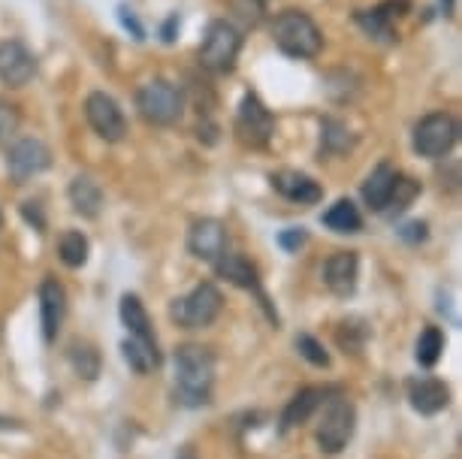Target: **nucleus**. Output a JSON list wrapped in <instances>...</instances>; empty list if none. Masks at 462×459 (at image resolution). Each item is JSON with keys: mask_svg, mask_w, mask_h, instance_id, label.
I'll return each mask as SVG.
<instances>
[{"mask_svg": "<svg viewBox=\"0 0 462 459\" xmlns=\"http://www.w3.org/2000/svg\"><path fill=\"white\" fill-rule=\"evenodd\" d=\"M215 384V357L203 344H181L176 351V393L179 399L197 409L206 405Z\"/></svg>", "mask_w": 462, "mask_h": 459, "instance_id": "nucleus-1", "label": "nucleus"}, {"mask_svg": "<svg viewBox=\"0 0 462 459\" xmlns=\"http://www.w3.org/2000/svg\"><path fill=\"white\" fill-rule=\"evenodd\" d=\"M273 37H275V46L282 49L287 58H296V60H311L324 49V33H320L315 19L300 10L278 13L273 24Z\"/></svg>", "mask_w": 462, "mask_h": 459, "instance_id": "nucleus-2", "label": "nucleus"}, {"mask_svg": "<svg viewBox=\"0 0 462 459\" xmlns=\"http://www.w3.org/2000/svg\"><path fill=\"white\" fill-rule=\"evenodd\" d=\"M136 109L148 124L170 127L185 112V94H181L179 85L167 79H152L136 91Z\"/></svg>", "mask_w": 462, "mask_h": 459, "instance_id": "nucleus-3", "label": "nucleus"}, {"mask_svg": "<svg viewBox=\"0 0 462 459\" xmlns=\"http://www.w3.org/2000/svg\"><path fill=\"white\" fill-rule=\"evenodd\" d=\"M242 51V31L233 22L217 19L206 28V37L199 42V64L208 73H233Z\"/></svg>", "mask_w": 462, "mask_h": 459, "instance_id": "nucleus-4", "label": "nucleus"}, {"mask_svg": "<svg viewBox=\"0 0 462 459\" xmlns=\"http://www.w3.org/2000/svg\"><path fill=\"white\" fill-rule=\"evenodd\" d=\"M356 411L345 396H329L320 402V420H318V445L324 454H342L347 441L354 438Z\"/></svg>", "mask_w": 462, "mask_h": 459, "instance_id": "nucleus-5", "label": "nucleus"}, {"mask_svg": "<svg viewBox=\"0 0 462 459\" xmlns=\"http://www.w3.org/2000/svg\"><path fill=\"white\" fill-rule=\"evenodd\" d=\"M457 140H459V124L450 112H430V115H423L414 124V136H411L414 151L430 161L444 158L457 145Z\"/></svg>", "mask_w": 462, "mask_h": 459, "instance_id": "nucleus-6", "label": "nucleus"}, {"mask_svg": "<svg viewBox=\"0 0 462 459\" xmlns=\"http://www.w3.org/2000/svg\"><path fill=\"white\" fill-rule=\"evenodd\" d=\"M221 308H224L221 290H217L215 284L203 281V284H197L188 297L172 302L170 315H172V320H176L179 326H188V330H203V326L215 324V317L221 315Z\"/></svg>", "mask_w": 462, "mask_h": 459, "instance_id": "nucleus-7", "label": "nucleus"}, {"mask_svg": "<svg viewBox=\"0 0 462 459\" xmlns=\"http://www.w3.org/2000/svg\"><path fill=\"white\" fill-rule=\"evenodd\" d=\"M236 136L248 149H266L275 136V118L273 112L263 106V100L254 91H248L239 103L236 112Z\"/></svg>", "mask_w": 462, "mask_h": 459, "instance_id": "nucleus-8", "label": "nucleus"}, {"mask_svg": "<svg viewBox=\"0 0 462 459\" xmlns=\"http://www.w3.org/2000/svg\"><path fill=\"white\" fill-rule=\"evenodd\" d=\"M85 118L94 133L106 142H121L127 136V118L121 112L118 100L109 97L106 91H91L88 100H85Z\"/></svg>", "mask_w": 462, "mask_h": 459, "instance_id": "nucleus-9", "label": "nucleus"}, {"mask_svg": "<svg viewBox=\"0 0 462 459\" xmlns=\"http://www.w3.org/2000/svg\"><path fill=\"white\" fill-rule=\"evenodd\" d=\"M49 167H51V151L37 136H24V140L13 142L10 154H6V170H10V179L15 185H24L28 179L40 176Z\"/></svg>", "mask_w": 462, "mask_h": 459, "instance_id": "nucleus-10", "label": "nucleus"}, {"mask_svg": "<svg viewBox=\"0 0 462 459\" xmlns=\"http://www.w3.org/2000/svg\"><path fill=\"white\" fill-rule=\"evenodd\" d=\"M37 76V58L22 40L0 42V82L6 88H24Z\"/></svg>", "mask_w": 462, "mask_h": 459, "instance_id": "nucleus-11", "label": "nucleus"}, {"mask_svg": "<svg viewBox=\"0 0 462 459\" xmlns=\"http://www.w3.org/2000/svg\"><path fill=\"white\" fill-rule=\"evenodd\" d=\"M67 315V290L60 288L58 279H49L40 284V320H42V339L55 342L58 330Z\"/></svg>", "mask_w": 462, "mask_h": 459, "instance_id": "nucleus-12", "label": "nucleus"}, {"mask_svg": "<svg viewBox=\"0 0 462 459\" xmlns=\"http://www.w3.org/2000/svg\"><path fill=\"white\" fill-rule=\"evenodd\" d=\"M188 248L194 257L215 263V260L226 251V227L215 218L194 221V227H190V233H188Z\"/></svg>", "mask_w": 462, "mask_h": 459, "instance_id": "nucleus-13", "label": "nucleus"}, {"mask_svg": "<svg viewBox=\"0 0 462 459\" xmlns=\"http://www.w3.org/2000/svg\"><path fill=\"white\" fill-rule=\"evenodd\" d=\"M273 188L284 197V200L300 203V206H315V203H320V197H324V188H320L315 179L305 176V172H296V170L275 172Z\"/></svg>", "mask_w": 462, "mask_h": 459, "instance_id": "nucleus-14", "label": "nucleus"}, {"mask_svg": "<svg viewBox=\"0 0 462 459\" xmlns=\"http://www.w3.org/2000/svg\"><path fill=\"white\" fill-rule=\"evenodd\" d=\"M356 275H360V260L354 251H336L324 263V281L336 297H351L356 290Z\"/></svg>", "mask_w": 462, "mask_h": 459, "instance_id": "nucleus-15", "label": "nucleus"}, {"mask_svg": "<svg viewBox=\"0 0 462 459\" xmlns=\"http://www.w3.org/2000/svg\"><path fill=\"white\" fill-rule=\"evenodd\" d=\"M408 399H411L414 411H420L430 418V414H439V411L448 409L450 390L439 378H420V381H411V387H408Z\"/></svg>", "mask_w": 462, "mask_h": 459, "instance_id": "nucleus-16", "label": "nucleus"}, {"mask_svg": "<svg viewBox=\"0 0 462 459\" xmlns=\"http://www.w3.org/2000/svg\"><path fill=\"white\" fill-rule=\"evenodd\" d=\"M396 176H399V172L390 167V163H378V167L369 172V179L363 181V200H365V206H369V209H374V212L387 209L390 190H393Z\"/></svg>", "mask_w": 462, "mask_h": 459, "instance_id": "nucleus-17", "label": "nucleus"}, {"mask_svg": "<svg viewBox=\"0 0 462 459\" xmlns=\"http://www.w3.org/2000/svg\"><path fill=\"white\" fill-rule=\"evenodd\" d=\"M118 311H121V324L130 330V339L158 344V339H154V330H152V317H148L143 299L134 297V293H125V297H121V308Z\"/></svg>", "mask_w": 462, "mask_h": 459, "instance_id": "nucleus-18", "label": "nucleus"}, {"mask_svg": "<svg viewBox=\"0 0 462 459\" xmlns=\"http://www.w3.org/2000/svg\"><path fill=\"white\" fill-rule=\"evenodd\" d=\"M215 270H217V275H221V279H226L230 284H236V288L260 293L257 270L242 254H226V251H224V254L215 260ZM260 297H263V293H260Z\"/></svg>", "mask_w": 462, "mask_h": 459, "instance_id": "nucleus-19", "label": "nucleus"}, {"mask_svg": "<svg viewBox=\"0 0 462 459\" xmlns=\"http://www.w3.org/2000/svg\"><path fill=\"white\" fill-rule=\"evenodd\" d=\"M69 203L73 209L82 215V218H97L103 212V190L91 176H76L69 181Z\"/></svg>", "mask_w": 462, "mask_h": 459, "instance_id": "nucleus-20", "label": "nucleus"}, {"mask_svg": "<svg viewBox=\"0 0 462 459\" xmlns=\"http://www.w3.org/2000/svg\"><path fill=\"white\" fill-rule=\"evenodd\" d=\"M324 390L318 387H309V390H300V393L293 396L291 402H287V409L282 414V432H291L293 427H300V423H305L320 409V402H324Z\"/></svg>", "mask_w": 462, "mask_h": 459, "instance_id": "nucleus-21", "label": "nucleus"}, {"mask_svg": "<svg viewBox=\"0 0 462 459\" xmlns=\"http://www.w3.org/2000/svg\"><path fill=\"white\" fill-rule=\"evenodd\" d=\"M324 224L336 233H360L363 227V215L351 200H338L324 212Z\"/></svg>", "mask_w": 462, "mask_h": 459, "instance_id": "nucleus-22", "label": "nucleus"}, {"mask_svg": "<svg viewBox=\"0 0 462 459\" xmlns=\"http://www.w3.org/2000/svg\"><path fill=\"white\" fill-rule=\"evenodd\" d=\"M121 351H125V360L127 366L139 372V375H145V372H152L154 366L161 363V353H158V344H148V342H139V339H130L121 344Z\"/></svg>", "mask_w": 462, "mask_h": 459, "instance_id": "nucleus-23", "label": "nucleus"}, {"mask_svg": "<svg viewBox=\"0 0 462 459\" xmlns=\"http://www.w3.org/2000/svg\"><path fill=\"white\" fill-rule=\"evenodd\" d=\"M58 254H60V260H64V263L69 266V270H79V266L88 263V239H85L79 230L60 233V239H58Z\"/></svg>", "mask_w": 462, "mask_h": 459, "instance_id": "nucleus-24", "label": "nucleus"}, {"mask_svg": "<svg viewBox=\"0 0 462 459\" xmlns=\"http://www.w3.org/2000/svg\"><path fill=\"white\" fill-rule=\"evenodd\" d=\"M354 22L369 33L372 40H381V42H396V31H393V22H387L378 10H356L354 13Z\"/></svg>", "mask_w": 462, "mask_h": 459, "instance_id": "nucleus-25", "label": "nucleus"}, {"mask_svg": "<svg viewBox=\"0 0 462 459\" xmlns=\"http://www.w3.org/2000/svg\"><path fill=\"white\" fill-rule=\"evenodd\" d=\"M441 351H444V335L439 326H426L420 333V339H417V363L420 366H435V363L441 360Z\"/></svg>", "mask_w": 462, "mask_h": 459, "instance_id": "nucleus-26", "label": "nucleus"}, {"mask_svg": "<svg viewBox=\"0 0 462 459\" xmlns=\"http://www.w3.org/2000/svg\"><path fill=\"white\" fill-rule=\"evenodd\" d=\"M69 363H73V369L88 381L100 375V353L94 351L91 344H73V348H69Z\"/></svg>", "mask_w": 462, "mask_h": 459, "instance_id": "nucleus-27", "label": "nucleus"}, {"mask_svg": "<svg viewBox=\"0 0 462 459\" xmlns=\"http://www.w3.org/2000/svg\"><path fill=\"white\" fill-rule=\"evenodd\" d=\"M417 194H420V181H414V179H408V176H396L393 190H390L387 209H396V212L408 209V206L414 203V197H417Z\"/></svg>", "mask_w": 462, "mask_h": 459, "instance_id": "nucleus-28", "label": "nucleus"}, {"mask_svg": "<svg viewBox=\"0 0 462 459\" xmlns=\"http://www.w3.org/2000/svg\"><path fill=\"white\" fill-rule=\"evenodd\" d=\"M22 124V109L10 100H0V145H6Z\"/></svg>", "mask_w": 462, "mask_h": 459, "instance_id": "nucleus-29", "label": "nucleus"}, {"mask_svg": "<svg viewBox=\"0 0 462 459\" xmlns=\"http://www.w3.org/2000/svg\"><path fill=\"white\" fill-rule=\"evenodd\" d=\"M347 149H351V136H347L345 124H338V121H324V151L342 154Z\"/></svg>", "mask_w": 462, "mask_h": 459, "instance_id": "nucleus-30", "label": "nucleus"}, {"mask_svg": "<svg viewBox=\"0 0 462 459\" xmlns=\"http://www.w3.org/2000/svg\"><path fill=\"white\" fill-rule=\"evenodd\" d=\"M296 348L309 363H315V366H329V353L324 351V344H320L315 335H300L296 339Z\"/></svg>", "mask_w": 462, "mask_h": 459, "instance_id": "nucleus-31", "label": "nucleus"}, {"mask_svg": "<svg viewBox=\"0 0 462 459\" xmlns=\"http://www.w3.org/2000/svg\"><path fill=\"white\" fill-rule=\"evenodd\" d=\"M236 15L245 24H251V28H254V24L263 19V0H236Z\"/></svg>", "mask_w": 462, "mask_h": 459, "instance_id": "nucleus-32", "label": "nucleus"}, {"mask_svg": "<svg viewBox=\"0 0 462 459\" xmlns=\"http://www.w3.org/2000/svg\"><path fill=\"white\" fill-rule=\"evenodd\" d=\"M305 242H309V233H305L302 227L300 230L291 227V230H284L282 236H278V245H282L284 251H300Z\"/></svg>", "mask_w": 462, "mask_h": 459, "instance_id": "nucleus-33", "label": "nucleus"}, {"mask_svg": "<svg viewBox=\"0 0 462 459\" xmlns=\"http://www.w3.org/2000/svg\"><path fill=\"white\" fill-rule=\"evenodd\" d=\"M374 10H378L387 22H393V19H399V15H405L408 10H411V4H408V0H383V4H378Z\"/></svg>", "mask_w": 462, "mask_h": 459, "instance_id": "nucleus-34", "label": "nucleus"}, {"mask_svg": "<svg viewBox=\"0 0 462 459\" xmlns=\"http://www.w3.org/2000/svg\"><path fill=\"white\" fill-rule=\"evenodd\" d=\"M402 239H408V242H423L426 239V224H420V221L408 224V227H402Z\"/></svg>", "mask_w": 462, "mask_h": 459, "instance_id": "nucleus-35", "label": "nucleus"}, {"mask_svg": "<svg viewBox=\"0 0 462 459\" xmlns=\"http://www.w3.org/2000/svg\"><path fill=\"white\" fill-rule=\"evenodd\" d=\"M22 212H24V218H28L31 224H37V230L46 227V221H42V215H40L37 209H31V203H24V206H22Z\"/></svg>", "mask_w": 462, "mask_h": 459, "instance_id": "nucleus-36", "label": "nucleus"}, {"mask_svg": "<svg viewBox=\"0 0 462 459\" xmlns=\"http://www.w3.org/2000/svg\"><path fill=\"white\" fill-rule=\"evenodd\" d=\"M176 24H179L176 15H172V19H170L167 24H163V42H172V40H176V37H172V31H176Z\"/></svg>", "mask_w": 462, "mask_h": 459, "instance_id": "nucleus-37", "label": "nucleus"}, {"mask_svg": "<svg viewBox=\"0 0 462 459\" xmlns=\"http://www.w3.org/2000/svg\"><path fill=\"white\" fill-rule=\"evenodd\" d=\"M444 6V15H453V6H457V0H441Z\"/></svg>", "mask_w": 462, "mask_h": 459, "instance_id": "nucleus-38", "label": "nucleus"}, {"mask_svg": "<svg viewBox=\"0 0 462 459\" xmlns=\"http://www.w3.org/2000/svg\"><path fill=\"white\" fill-rule=\"evenodd\" d=\"M0 227H4V212H0Z\"/></svg>", "mask_w": 462, "mask_h": 459, "instance_id": "nucleus-39", "label": "nucleus"}, {"mask_svg": "<svg viewBox=\"0 0 462 459\" xmlns=\"http://www.w3.org/2000/svg\"><path fill=\"white\" fill-rule=\"evenodd\" d=\"M181 459H194V456H190V454H185V456H181Z\"/></svg>", "mask_w": 462, "mask_h": 459, "instance_id": "nucleus-40", "label": "nucleus"}]
</instances>
